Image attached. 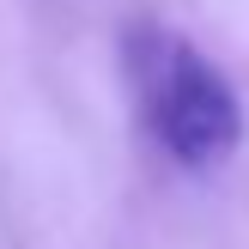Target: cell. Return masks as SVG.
<instances>
[{"label":"cell","mask_w":249,"mask_h":249,"mask_svg":"<svg viewBox=\"0 0 249 249\" xmlns=\"http://www.w3.org/2000/svg\"><path fill=\"white\" fill-rule=\"evenodd\" d=\"M134 73H140L146 122H152L158 146L189 170H213L237 152L243 140V104L231 91V79L189 49L182 36L146 31L134 36Z\"/></svg>","instance_id":"obj_1"}]
</instances>
